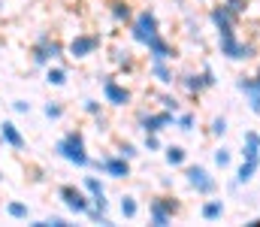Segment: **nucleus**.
Listing matches in <instances>:
<instances>
[{"label":"nucleus","mask_w":260,"mask_h":227,"mask_svg":"<svg viewBox=\"0 0 260 227\" xmlns=\"http://www.w3.org/2000/svg\"><path fill=\"white\" fill-rule=\"evenodd\" d=\"M30 109V103H24V100H15V112H27Z\"/></svg>","instance_id":"5701e85b"},{"label":"nucleus","mask_w":260,"mask_h":227,"mask_svg":"<svg viewBox=\"0 0 260 227\" xmlns=\"http://www.w3.org/2000/svg\"><path fill=\"white\" fill-rule=\"evenodd\" d=\"M133 40H139L145 46L151 40H157V18L151 12H139L136 15V21H133Z\"/></svg>","instance_id":"7ed1b4c3"},{"label":"nucleus","mask_w":260,"mask_h":227,"mask_svg":"<svg viewBox=\"0 0 260 227\" xmlns=\"http://www.w3.org/2000/svg\"><path fill=\"white\" fill-rule=\"evenodd\" d=\"M173 209H176L173 203H160V200H157V203H151V221H154V224H167Z\"/></svg>","instance_id":"9b49d317"},{"label":"nucleus","mask_w":260,"mask_h":227,"mask_svg":"<svg viewBox=\"0 0 260 227\" xmlns=\"http://www.w3.org/2000/svg\"><path fill=\"white\" fill-rule=\"evenodd\" d=\"M58 55H61V46L52 43L49 37H40V43H37V49H34V61H37V64H49V61H55Z\"/></svg>","instance_id":"20e7f679"},{"label":"nucleus","mask_w":260,"mask_h":227,"mask_svg":"<svg viewBox=\"0 0 260 227\" xmlns=\"http://www.w3.org/2000/svg\"><path fill=\"white\" fill-rule=\"evenodd\" d=\"M0 137H3V143H9L12 149H24V137L18 134V127H15L12 121H3V124H0Z\"/></svg>","instance_id":"1a4fd4ad"},{"label":"nucleus","mask_w":260,"mask_h":227,"mask_svg":"<svg viewBox=\"0 0 260 227\" xmlns=\"http://www.w3.org/2000/svg\"><path fill=\"white\" fill-rule=\"evenodd\" d=\"M97 167H100V170H106V173H109V176H115V179L127 176V160H124V157H106V160H97Z\"/></svg>","instance_id":"9d476101"},{"label":"nucleus","mask_w":260,"mask_h":227,"mask_svg":"<svg viewBox=\"0 0 260 227\" xmlns=\"http://www.w3.org/2000/svg\"><path fill=\"white\" fill-rule=\"evenodd\" d=\"M85 109H88V112H91V115H94V112H97V109H100V106H97V103H94V100H88V103H85Z\"/></svg>","instance_id":"b1692460"},{"label":"nucleus","mask_w":260,"mask_h":227,"mask_svg":"<svg viewBox=\"0 0 260 227\" xmlns=\"http://www.w3.org/2000/svg\"><path fill=\"white\" fill-rule=\"evenodd\" d=\"M212 18H215V24H218V30H221V49H224V55H227V58H245L248 49H242V46L236 43L233 27H230V12H227V9H218Z\"/></svg>","instance_id":"f257e3e1"},{"label":"nucleus","mask_w":260,"mask_h":227,"mask_svg":"<svg viewBox=\"0 0 260 227\" xmlns=\"http://www.w3.org/2000/svg\"><path fill=\"white\" fill-rule=\"evenodd\" d=\"M154 73H157L160 82H173V79H170V70L164 67V61H154Z\"/></svg>","instance_id":"aec40b11"},{"label":"nucleus","mask_w":260,"mask_h":227,"mask_svg":"<svg viewBox=\"0 0 260 227\" xmlns=\"http://www.w3.org/2000/svg\"><path fill=\"white\" fill-rule=\"evenodd\" d=\"M188 182L194 185L197 191H203V194H209V191L215 188V182L209 179V173H206L203 167H191V170H188Z\"/></svg>","instance_id":"6e6552de"},{"label":"nucleus","mask_w":260,"mask_h":227,"mask_svg":"<svg viewBox=\"0 0 260 227\" xmlns=\"http://www.w3.org/2000/svg\"><path fill=\"white\" fill-rule=\"evenodd\" d=\"M218 215H221V200H212V203H206V206H203V218H209V221H212V218H218Z\"/></svg>","instance_id":"ddd939ff"},{"label":"nucleus","mask_w":260,"mask_h":227,"mask_svg":"<svg viewBox=\"0 0 260 227\" xmlns=\"http://www.w3.org/2000/svg\"><path fill=\"white\" fill-rule=\"evenodd\" d=\"M85 188H88V191H91V194H94V197H100V194H103V185H100V182H97V179H91V176H88V179H85Z\"/></svg>","instance_id":"6ab92c4d"},{"label":"nucleus","mask_w":260,"mask_h":227,"mask_svg":"<svg viewBox=\"0 0 260 227\" xmlns=\"http://www.w3.org/2000/svg\"><path fill=\"white\" fill-rule=\"evenodd\" d=\"M215 160H218L221 167H227V164H230V154H227V151H218V154H215Z\"/></svg>","instance_id":"4be33fe9"},{"label":"nucleus","mask_w":260,"mask_h":227,"mask_svg":"<svg viewBox=\"0 0 260 227\" xmlns=\"http://www.w3.org/2000/svg\"><path fill=\"white\" fill-rule=\"evenodd\" d=\"M61 197H64L67 209H73V212H88V197H85L82 191H76V188H61Z\"/></svg>","instance_id":"423d86ee"},{"label":"nucleus","mask_w":260,"mask_h":227,"mask_svg":"<svg viewBox=\"0 0 260 227\" xmlns=\"http://www.w3.org/2000/svg\"><path fill=\"white\" fill-rule=\"evenodd\" d=\"M170 121H173L170 112H164V115H151V118H145V131H148V134H157V131H160L164 124H170Z\"/></svg>","instance_id":"f8f14e48"},{"label":"nucleus","mask_w":260,"mask_h":227,"mask_svg":"<svg viewBox=\"0 0 260 227\" xmlns=\"http://www.w3.org/2000/svg\"><path fill=\"white\" fill-rule=\"evenodd\" d=\"M121 215H124V218H133V215H136V203H133V197H124V200H121Z\"/></svg>","instance_id":"f3484780"},{"label":"nucleus","mask_w":260,"mask_h":227,"mask_svg":"<svg viewBox=\"0 0 260 227\" xmlns=\"http://www.w3.org/2000/svg\"><path fill=\"white\" fill-rule=\"evenodd\" d=\"M97 46H100V37H76V40L70 43V55H73V58H85V55H91Z\"/></svg>","instance_id":"39448f33"},{"label":"nucleus","mask_w":260,"mask_h":227,"mask_svg":"<svg viewBox=\"0 0 260 227\" xmlns=\"http://www.w3.org/2000/svg\"><path fill=\"white\" fill-rule=\"evenodd\" d=\"M167 160H170V164H182V160H185V151L179 149V146H176V149H167Z\"/></svg>","instance_id":"a211bd4d"},{"label":"nucleus","mask_w":260,"mask_h":227,"mask_svg":"<svg viewBox=\"0 0 260 227\" xmlns=\"http://www.w3.org/2000/svg\"><path fill=\"white\" fill-rule=\"evenodd\" d=\"M46 115L49 118H61V106H46Z\"/></svg>","instance_id":"412c9836"},{"label":"nucleus","mask_w":260,"mask_h":227,"mask_svg":"<svg viewBox=\"0 0 260 227\" xmlns=\"http://www.w3.org/2000/svg\"><path fill=\"white\" fill-rule=\"evenodd\" d=\"M103 97H106L112 106H124V103L130 100V94L121 88V85H115L112 79H106V82H103Z\"/></svg>","instance_id":"0eeeda50"},{"label":"nucleus","mask_w":260,"mask_h":227,"mask_svg":"<svg viewBox=\"0 0 260 227\" xmlns=\"http://www.w3.org/2000/svg\"><path fill=\"white\" fill-rule=\"evenodd\" d=\"M55 151L70 160V164H76V167H85L88 164V154H85V140H82V134H76V131H70L64 140L55 146Z\"/></svg>","instance_id":"f03ea898"},{"label":"nucleus","mask_w":260,"mask_h":227,"mask_svg":"<svg viewBox=\"0 0 260 227\" xmlns=\"http://www.w3.org/2000/svg\"><path fill=\"white\" fill-rule=\"evenodd\" d=\"M6 212H9L12 218H27V206H24V203H9Z\"/></svg>","instance_id":"dca6fc26"},{"label":"nucleus","mask_w":260,"mask_h":227,"mask_svg":"<svg viewBox=\"0 0 260 227\" xmlns=\"http://www.w3.org/2000/svg\"><path fill=\"white\" fill-rule=\"evenodd\" d=\"M46 79H49V85H64L67 73L61 70V67H49V76H46Z\"/></svg>","instance_id":"2eb2a0df"},{"label":"nucleus","mask_w":260,"mask_h":227,"mask_svg":"<svg viewBox=\"0 0 260 227\" xmlns=\"http://www.w3.org/2000/svg\"><path fill=\"white\" fill-rule=\"evenodd\" d=\"M257 164H260V160H245V164H242V170H239V182H248V179L254 176Z\"/></svg>","instance_id":"4468645a"}]
</instances>
